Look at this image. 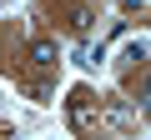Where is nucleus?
I'll return each instance as SVG.
<instances>
[{"instance_id": "4", "label": "nucleus", "mask_w": 151, "mask_h": 140, "mask_svg": "<svg viewBox=\"0 0 151 140\" xmlns=\"http://www.w3.org/2000/svg\"><path fill=\"white\" fill-rule=\"evenodd\" d=\"M76 60H81V65H101V45H81Z\"/></svg>"}, {"instance_id": "1", "label": "nucleus", "mask_w": 151, "mask_h": 140, "mask_svg": "<svg viewBox=\"0 0 151 140\" xmlns=\"http://www.w3.org/2000/svg\"><path fill=\"white\" fill-rule=\"evenodd\" d=\"M70 120L76 125H91V90H76L70 95Z\"/></svg>"}, {"instance_id": "3", "label": "nucleus", "mask_w": 151, "mask_h": 140, "mask_svg": "<svg viewBox=\"0 0 151 140\" xmlns=\"http://www.w3.org/2000/svg\"><path fill=\"white\" fill-rule=\"evenodd\" d=\"M91 20H96V15H91V10H81V5H76V10L65 15V25H70L76 35H86V30H91Z\"/></svg>"}, {"instance_id": "2", "label": "nucleus", "mask_w": 151, "mask_h": 140, "mask_svg": "<svg viewBox=\"0 0 151 140\" xmlns=\"http://www.w3.org/2000/svg\"><path fill=\"white\" fill-rule=\"evenodd\" d=\"M25 55H30L35 65H55V45H50V40H30V45H25Z\"/></svg>"}]
</instances>
